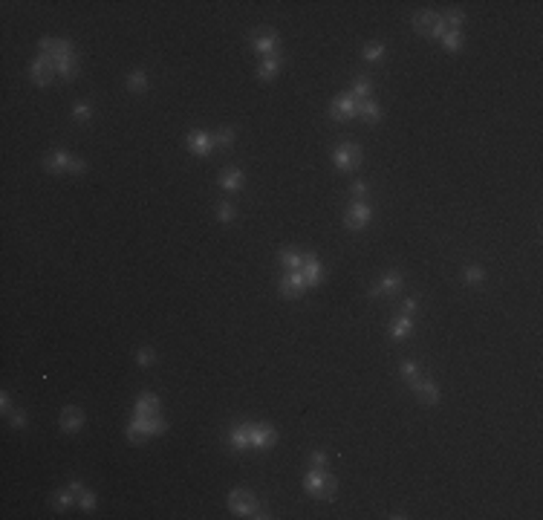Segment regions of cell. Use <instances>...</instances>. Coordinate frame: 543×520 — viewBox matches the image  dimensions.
I'll list each match as a JSON object with an SVG mask.
<instances>
[{
    "label": "cell",
    "instance_id": "14",
    "mask_svg": "<svg viewBox=\"0 0 543 520\" xmlns=\"http://www.w3.org/2000/svg\"><path fill=\"white\" fill-rule=\"evenodd\" d=\"M69 162H72V159H69L64 151H55L50 159H47V171H50V173H58V171L69 168Z\"/></svg>",
    "mask_w": 543,
    "mask_h": 520
},
{
    "label": "cell",
    "instance_id": "32",
    "mask_svg": "<svg viewBox=\"0 0 543 520\" xmlns=\"http://www.w3.org/2000/svg\"><path fill=\"white\" fill-rule=\"evenodd\" d=\"M234 142V130H220L217 136V145H231Z\"/></svg>",
    "mask_w": 543,
    "mask_h": 520
},
{
    "label": "cell",
    "instance_id": "41",
    "mask_svg": "<svg viewBox=\"0 0 543 520\" xmlns=\"http://www.w3.org/2000/svg\"><path fill=\"white\" fill-rule=\"evenodd\" d=\"M69 171H72V173H81V171H87V165L81 162V159H72V162H69Z\"/></svg>",
    "mask_w": 543,
    "mask_h": 520
},
{
    "label": "cell",
    "instance_id": "8",
    "mask_svg": "<svg viewBox=\"0 0 543 520\" xmlns=\"http://www.w3.org/2000/svg\"><path fill=\"white\" fill-rule=\"evenodd\" d=\"M367 223H370V208L361 205V202H356L353 211L347 214V226H350V229H361V226H367Z\"/></svg>",
    "mask_w": 543,
    "mask_h": 520
},
{
    "label": "cell",
    "instance_id": "17",
    "mask_svg": "<svg viewBox=\"0 0 543 520\" xmlns=\"http://www.w3.org/2000/svg\"><path fill=\"white\" fill-rule=\"evenodd\" d=\"M277 67H280V58H277V55L266 58V61H263V67H260V78H263V81L274 78V75H277Z\"/></svg>",
    "mask_w": 543,
    "mask_h": 520
},
{
    "label": "cell",
    "instance_id": "12",
    "mask_svg": "<svg viewBox=\"0 0 543 520\" xmlns=\"http://www.w3.org/2000/svg\"><path fill=\"white\" fill-rule=\"evenodd\" d=\"M188 145H191V151H194V153L205 156V153L211 151V136H208V133H191V136H188Z\"/></svg>",
    "mask_w": 543,
    "mask_h": 520
},
{
    "label": "cell",
    "instance_id": "5",
    "mask_svg": "<svg viewBox=\"0 0 543 520\" xmlns=\"http://www.w3.org/2000/svg\"><path fill=\"white\" fill-rule=\"evenodd\" d=\"M249 442L255 448H269L272 442H274V431L272 428H263V425H255V428H249Z\"/></svg>",
    "mask_w": 543,
    "mask_h": 520
},
{
    "label": "cell",
    "instance_id": "39",
    "mask_svg": "<svg viewBox=\"0 0 543 520\" xmlns=\"http://www.w3.org/2000/svg\"><path fill=\"white\" fill-rule=\"evenodd\" d=\"M358 96H364V99L370 96V84H367V81H358V84H356V99H358Z\"/></svg>",
    "mask_w": 543,
    "mask_h": 520
},
{
    "label": "cell",
    "instance_id": "22",
    "mask_svg": "<svg viewBox=\"0 0 543 520\" xmlns=\"http://www.w3.org/2000/svg\"><path fill=\"white\" fill-rule=\"evenodd\" d=\"M280 260H283V266L295 269V272H298V269L304 266V257H301L298 252H283V254H280Z\"/></svg>",
    "mask_w": 543,
    "mask_h": 520
},
{
    "label": "cell",
    "instance_id": "3",
    "mask_svg": "<svg viewBox=\"0 0 543 520\" xmlns=\"http://www.w3.org/2000/svg\"><path fill=\"white\" fill-rule=\"evenodd\" d=\"M358 159H361V153H358V148L353 142H344L338 151H335V162H338L341 171H353L358 165Z\"/></svg>",
    "mask_w": 543,
    "mask_h": 520
},
{
    "label": "cell",
    "instance_id": "27",
    "mask_svg": "<svg viewBox=\"0 0 543 520\" xmlns=\"http://www.w3.org/2000/svg\"><path fill=\"white\" fill-rule=\"evenodd\" d=\"M442 23H445V29L454 26V32H457V26L462 23V12H448V15L442 17Z\"/></svg>",
    "mask_w": 543,
    "mask_h": 520
},
{
    "label": "cell",
    "instance_id": "30",
    "mask_svg": "<svg viewBox=\"0 0 543 520\" xmlns=\"http://www.w3.org/2000/svg\"><path fill=\"white\" fill-rule=\"evenodd\" d=\"M127 87H130V90H145V75H142V72H133V75L127 78Z\"/></svg>",
    "mask_w": 543,
    "mask_h": 520
},
{
    "label": "cell",
    "instance_id": "45",
    "mask_svg": "<svg viewBox=\"0 0 543 520\" xmlns=\"http://www.w3.org/2000/svg\"><path fill=\"white\" fill-rule=\"evenodd\" d=\"M413 309H416V301H413V298H410V301H405V312H407V315H410Z\"/></svg>",
    "mask_w": 543,
    "mask_h": 520
},
{
    "label": "cell",
    "instance_id": "15",
    "mask_svg": "<svg viewBox=\"0 0 543 520\" xmlns=\"http://www.w3.org/2000/svg\"><path fill=\"white\" fill-rule=\"evenodd\" d=\"M416 393H419V399H422L425 404H436V396H439V393H436V387L431 385V382H416Z\"/></svg>",
    "mask_w": 543,
    "mask_h": 520
},
{
    "label": "cell",
    "instance_id": "40",
    "mask_svg": "<svg viewBox=\"0 0 543 520\" xmlns=\"http://www.w3.org/2000/svg\"><path fill=\"white\" fill-rule=\"evenodd\" d=\"M81 506H84V509H93V506H96V497H93L90 491H84V494H81Z\"/></svg>",
    "mask_w": 543,
    "mask_h": 520
},
{
    "label": "cell",
    "instance_id": "34",
    "mask_svg": "<svg viewBox=\"0 0 543 520\" xmlns=\"http://www.w3.org/2000/svg\"><path fill=\"white\" fill-rule=\"evenodd\" d=\"M55 503H58V506H69V503H72V488H69V491H61V494L55 497Z\"/></svg>",
    "mask_w": 543,
    "mask_h": 520
},
{
    "label": "cell",
    "instance_id": "36",
    "mask_svg": "<svg viewBox=\"0 0 543 520\" xmlns=\"http://www.w3.org/2000/svg\"><path fill=\"white\" fill-rule=\"evenodd\" d=\"M312 465H315V468L321 471V468H324V465H326V457H324V454H321V451H315V454H312Z\"/></svg>",
    "mask_w": 543,
    "mask_h": 520
},
{
    "label": "cell",
    "instance_id": "26",
    "mask_svg": "<svg viewBox=\"0 0 543 520\" xmlns=\"http://www.w3.org/2000/svg\"><path fill=\"white\" fill-rule=\"evenodd\" d=\"M442 38H445V47H448V50H459V47H462V38H459V32H454V29L445 32Z\"/></svg>",
    "mask_w": 543,
    "mask_h": 520
},
{
    "label": "cell",
    "instance_id": "9",
    "mask_svg": "<svg viewBox=\"0 0 543 520\" xmlns=\"http://www.w3.org/2000/svg\"><path fill=\"white\" fill-rule=\"evenodd\" d=\"M156 407H159V399L153 393H142L136 402V416H156Z\"/></svg>",
    "mask_w": 543,
    "mask_h": 520
},
{
    "label": "cell",
    "instance_id": "35",
    "mask_svg": "<svg viewBox=\"0 0 543 520\" xmlns=\"http://www.w3.org/2000/svg\"><path fill=\"white\" fill-rule=\"evenodd\" d=\"M465 281H468V284H477V281H483V272H480V269H468V272H465Z\"/></svg>",
    "mask_w": 543,
    "mask_h": 520
},
{
    "label": "cell",
    "instance_id": "33",
    "mask_svg": "<svg viewBox=\"0 0 543 520\" xmlns=\"http://www.w3.org/2000/svg\"><path fill=\"white\" fill-rule=\"evenodd\" d=\"M220 220H225V223H228V220H234V208H231L228 202H222V205H220Z\"/></svg>",
    "mask_w": 543,
    "mask_h": 520
},
{
    "label": "cell",
    "instance_id": "37",
    "mask_svg": "<svg viewBox=\"0 0 543 520\" xmlns=\"http://www.w3.org/2000/svg\"><path fill=\"white\" fill-rule=\"evenodd\" d=\"M41 50H44V52H52V50L58 52V41H52V38H44V41H41Z\"/></svg>",
    "mask_w": 543,
    "mask_h": 520
},
{
    "label": "cell",
    "instance_id": "18",
    "mask_svg": "<svg viewBox=\"0 0 543 520\" xmlns=\"http://www.w3.org/2000/svg\"><path fill=\"white\" fill-rule=\"evenodd\" d=\"M321 486H324V471L315 468L312 474H306V491H309V494H315V497H318Z\"/></svg>",
    "mask_w": 543,
    "mask_h": 520
},
{
    "label": "cell",
    "instance_id": "7",
    "mask_svg": "<svg viewBox=\"0 0 543 520\" xmlns=\"http://www.w3.org/2000/svg\"><path fill=\"white\" fill-rule=\"evenodd\" d=\"M304 286H306L304 275H301V272H295V275H289L286 281L280 284V292H283L286 298H298V295L304 292Z\"/></svg>",
    "mask_w": 543,
    "mask_h": 520
},
{
    "label": "cell",
    "instance_id": "31",
    "mask_svg": "<svg viewBox=\"0 0 543 520\" xmlns=\"http://www.w3.org/2000/svg\"><path fill=\"white\" fill-rule=\"evenodd\" d=\"M364 113H367L370 121H376V118H379V104H376V101H367V104H364Z\"/></svg>",
    "mask_w": 543,
    "mask_h": 520
},
{
    "label": "cell",
    "instance_id": "23",
    "mask_svg": "<svg viewBox=\"0 0 543 520\" xmlns=\"http://www.w3.org/2000/svg\"><path fill=\"white\" fill-rule=\"evenodd\" d=\"M318 497H324V500H332V497H335V480H332L329 474H324V486H321V491H318Z\"/></svg>",
    "mask_w": 543,
    "mask_h": 520
},
{
    "label": "cell",
    "instance_id": "38",
    "mask_svg": "<svg viewBox=\"0 0 543 520\" xmlns=\"http://www.w3.org/2000/svg\"><path fill=\"white\" fill-rule=\"evenodd\" d=\"M353 194H356V200H364V197H367V185L356 182V185H353Z\"/></svg>",
    "mask_w": 543,
    "mask_h": 520
},
{
    "label": "cell",
    "instance_id": "29",
    "mask_svg": "<svg viewBox=\"0 0 543 520\" xmlns=\"http://www.w3.org/2000/svg\"><path fill=\"white\" fill-rule=\"evenodd\" d=\"M402 373H405V379L410 382V385H416V382H419V379H416V373H419V370H416V364H410V361H405V367H402Z\"/></svg>",
    "mask_w": 543,
    "mask_h": 520
},
{
    "label": "cell",
    "instance_id": "20",
    "mask_svg": "<svg viewBox=\"0 0 543 520\" xmlns=\"http://www.w3.org/2000/svg\"><path fill=\"white\" fill-rule=\"evenodd\" d=\"M231 445H234L237 451L249 445V428H246V425H237V428L231 431Z\"/></svg>",
    "mask_w": 543,
    "mask_h": 520
},
{
    "label": "cell",
    "instance_id": "24",
    "mask_svg": "<svg viewBox=\"0 0 543 520\" xmlns=\"http://www.w3.org/2000/svg\"><path fill=\"white\" fill-rule=\"evenodd\" d=\"M413 330V324H410V318H402V321H396V327H393V338H405L407 333Z\"/></svg>",
    "mask_w": 543,
    "mask_h": 520
},
{
    "label": "cell",
    "instance_id": "13",
    "mask_svg": "<svg viewBox=\"0 0 543 520\" xmlns=\"http://www.w3.org/2000/svg\"><path fill=\"white\" fill-rule=\"evenodd\" d=\"M413 23H416V29H419L422 35H431V32H434V26L439 23V17L434 15V12H422V15H416Z\"/></svg>",
    "mask_w": 543,
    "mask_h": 520
},
{
    "label": "cell",
    "instance_id": "4",
    "mask_svg": "<svg viewBox=\"0 0 543 520\" xmlns=\"http://www.w3.org/2000/svg\"><path fill=\"white\" fill-rule=\"evenodd\" d=\"M228 506H231V512H237V515H255V500H252L249 491H231Z\"/></svg>",
    "mask_w": 543,
    "mask_h": 520
},
{
    "label": "cell",
    "instance_id": "10",
    "mask_svg": "<svg viewBox=\"0 0 543 520\" xmlns=\"http://www.w3.org/2000/svg\"><path fill=\"white\" fill-rule=\"evenodd\" d=\"M304 281H306V286H312V284H318L321 281V275H324V269H321V263L315 260V257H304Z\"/></svg>",
    "mask_w": 543,
    "mask_h": 520
},
{
    "label": "cell",
    "instance_id": "44",
    "mask_svg": "<svg viewBox=\"0 0 543 520\" xmlns=\"http://www.w3.org/2000/svg\"><path fill=\"white\" fill-rule=\"evenodd\" d=\"M12 425H15V428H23V425H26V422H23V413H15V416H12Z\"/></svg>",
    "mask_w": 543,
    "mask_h": 520
},
{
    "label": "cell",
    "instance_id": "21",
    "mask_svg": "<svg viewBox=\"0 0 543 520\" xmlns=\"http://www.w3.org/2000/svg\"><path fill=\"white\" fill-rule=\"evenodd\" d=\"M220 182H222V188H228V191H237L240 182H243V173H240V171H228V173L220 176Z\"/></svg>",
    "mask_w": 543,
    "mask_h": 520
},
{
    "label": "cell",
    "instance_id": "6",
    "mask_svg": "<svg viewBox=\"0 0 543 520\" xmlns=\"http://www.w3.org/2000/svg\"><path fill=\"white\" fill-rule=\"evenodd\" d=\"M356 113H358L356 96H338V99H335V104H332V116L350 118V116H356Z\"/></svg>",
    "mask_w": 543,
    "mask_h": 520
},
{
    "label": "cell",
    "instance_id": "16",
    "mask_svg": "<svg viewBox=\"0 0 543 520\" xmlns=\"http://www.w3.org/2000/svg\"><path fill=\"white\" fill-rule=\"evenodd\" d=\"M399 286H402V278H399V275H387V278H384V281H381L379 286H373V289H370V295H381V292H396Z\"/></svg>",
    "mask_w": 543,
    "mask_h": 520
},
{
    "label": "cell",
    "instance_id": "25",
    "mask_svg": "<svg viewBox=\"0 0 543 520\" xmlns=\"http://www.w3.org/2000/svg\"><path fill=\"white\" fill-rule=\"evenodd\" d=\"M274 44H277V41H274V35H263V38H257V52H272L274 50Z\"/></svg>",
    "mask_w": 543,
    "mask_h": 520
},
{
    "label": "cell",
    "instance_id": "2",
    "mask_svg": "<svg viewBox=\"0 0 543 520\" xmlns=\"http://www.w3.org/2000/svg\"><path fill=\"white\" fill-rule=\"evenodd\" d=\"M52 69H58V61H55V55H41V58L35 61V67H32V78H35V84H50Z\"/></svg>",
    "mask_w": 543,
    "mask_h": 520
},
{
    "label": "cell",
    "instance_id": "11",
    "mask_svg": "<svg viewBox=\"0 0 543 520\" xmlns=\"http://www.w3.org/2000/svg\"><path fill=\"white\" fill-rule=\"evenodd\" d=\"M81 410H78V407H67V410H64V413H61V428H64V431H78V428H81Z\"/></svg>",
    "mask_w": 543,
    "mask_h": 520
},
{
    "label": "cell",
    "instance_id": "46",
    "mask_svg": "<svg viewBox=\"0 0 543 520\" xmlns=\"http://www.w3.org/2000/svg\"><path fill=\"white\" fill-rule=\"evenodd\" d=\"M69 488H72V494H84V486H81V483H72Z\"/></svg>",
    "mask_w": 543,
    "mask_h": 520
},
{
    "label": "cell",
    "instance_id": "43",
    "mask_svg": "<svg viewBox=\"0 0 543 520\" xmlns=\"http://www.w3.org/2000/svg\"><path fill=\"white\" fill-rule=\"evenodd\" d=\"M75 116H78V118H90V107H87V104H78V107H75Z\"/></svg>",
    "mask_w": 543,
    "mask_h": 520
},
{
    "label": "cell",
    "instance_id": "42",
    "mask_svg": "<svg viewBox=\"0 0 543 520\" xmlns=\"http://www.w3.org/2000/svg\"><path fill=\"white\" fill-rule=\"evenodd\" d=\"M151 361H153V352H151V350H142V352H139V364H151Z\"/></svg>",
    "mask_w": 543,
    "mask_h": 520
},
{
    "label": "cell",
    "instance_id": "28",
    "mask_svg": "<svg viewBox=\"0 0 543 520\" xmlns=\"http://www.w3.org/2000/svg\"><path fill=\"white\" fill-rule=\"evenodd\" d=\"M381 52H384V47H381V44H373V47H367V50H364V58H367V61H379V58H381Z\"/></svg>",
    "mask_w": 543,
    "mask_h": 520
},
{
    "label": "cell",
    "instance_id": "1",
    "mask_svg": "<svg viewBox=\"0 0 543 520\" xmlns=\"http://www.w3.org/2000/svg\"><path fill=\"white\" fill-rule=\"evenodd\" d=\"M159 431H165V422L156 419V416H136V422L127 428V436L130 439H145L148 434H159Z\"/></svg>",
    "mask_w": 543,
    "mask_h": 520
},
{
    "label": "cell",
    "instance_id": "19",
    "mask_svg": "<svg viewBox=\"0 0 543 520\" xmlns=\"http://www.w3.org/2000/svg\"><path fill=\"white\" fill-rule=\"evenodd\" d=\"M58 61V72L64 78H75V58L72 55H64V58H55Z\"/></svg>",
    "mask_w": 543,
    "mask_h": 520
}]
</instances>
